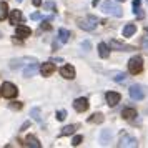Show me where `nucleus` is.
<instances>
[{"instance_id":"nucleus-17","label":"nucleus","mask_w":148,"mask_h":148,"mask_svg":"<svg viewBox=\"0 0 148 148\" xmlns=\"http://www.w3.org/2000/svg\"><path fill=\"white\" fill-rule=\"evenodd\" d=\"M30 34H32V30L28 27H25V25H18V27H17V37L25 38V37H28Z\"/></svg>"},{"instance_id":"nucleus-6","label":"nucleus","mask_w":148,"mask_h":148,"mask_svg":"<svg viewBox=\"0 0 148 148\" xmlns=\"http://www.w3.org/2000/svg\"><path fill=\"white\" fill-rule=\"evenodd\" d=\"M118 147H132V148H136L138 147V141H136V138H133V136H130V135H121L120 141H118Z\"/></svg>"},{"instance_id":"nucleus-11","label":"nucleus","mask_w":148,"mask_h":148,"mask_svg":"<svg viewBox=\"0 0 148 148\" xmlns=\"http://www.w3.org/2000/svg\"><path fill=\"white\" fill-rule=\"evenodd\" d=\"M22 20H23V14L20 10H12L10 12V23L12 25H18V23H22Z\"/></svg>"},{"instance_id":"nucleus-8","label":"nucleus","mask_w":148,"mask_h":148,"mask_svg":"<svg viewBox=\"0 0 148 148\" xmlns=\"http://www.w3.org/2000/svg\"><path fill=\"white\" fill-rule=\"evenodd\" d=\"M60 75L63 77V78H67V80L75 78V68H73V65H63V67L60 68Z\"/></svg>"},{"instance_id":"nucleus-12","label":"nucleus","mask_w":148,"mask_h":148,"mask_svg":"<svg viewBox=\"0 0 148 148\" xmlns=\"http://www.w3.org/2000/svg\"><path fill=\"white\" fill-rule=\"evenodd\" d=\"M53 72H55V65L52 63V62H48V63H42L40 73L43 75V77H50Z\"/></svg>"},{"instance_id":"nucleus-10","label":"nucleus","mask_w":148,"mask_h":148,"mask_svg":"<svg viewBox=\"0 0 148 148\" xmlns=\"http://www.w3.org/2000/svg\"><path fill=\"white\" fill-rule=\"evenodd\" d=\"M73 108L77 110V112H87L88 108V100L87 98H77V100L73 101Z\"/></svg>"},{"instance_id":"nucleus-3","label":"nucleus","mask_w":148,"mask_h":148,"mask_svg":"<svg viewBox=\"0 0 148 148\" xmlns=\"http://www.w3.org/2000/svg\"><path fill=\"white\" fill-rule=\"evenodd\" d=\"M77 25H78L82 30L92 32V30H95V28H97V25H98V20H97L95 17H92V15H88L87 18H80V20L77 22Z\"/></svg>"},{"instance_id":"nucleus-36","label":"nucleus","mask_w":148,"mask_h":148,"mask_svg":"<svg viewBox=\"0 0 148 148\" xmlns=\"http://www.w3.org/2000/svg\"><path fill=\"white\" fill-rule=\"evenodd\" d=\"M98 2H100V0H93V2H92V5H93V7H97V5H98Z\"/></svg>"},{"instance_id":"nucleus-38","label":"nucleus","mask_w":148,"mask_h":148,"mask_svg":"<svg viewBox=\"0 0 148 148\" xmlns=\"http://www.w3.org/2000/svg\"><path fill=\"white\" fill-rule=\"evenodd\" d=\"M17 2H23V0H17Z\"/></svg>"},{"instance_id":"nucleus-13","label":"nucleus","mask_w":148,"mask_h":148,"mask_svg":"<svg viewBox=\"0 0 148 148\" xmlns=\"http://www.w3.org/2000/svg\"><path fill=\"white\" fill-rule=\"evenodd\" d=\"M107 103L110 107H115L118 101H120V93H116V92H107Z\"/></svg>"},{"instance_id":"nucleus-2","label":"nucleus","mask_w":148,"mask_h":148,"mask_svg":"<svg viewBox=\"0 0 148 148\" xmlns=\"http://www.w3.org/2000/svg\"><path fill=\"white\" fill-rule=\"evenodd\" d=\"M37 62V58H34V57H22V58H12V60L8 62V67L12 68V70H17V68H25L27 65H30V63H35Z\"/></svg>"},{"instance_id":"nucleus-27","label":"nucleus","mask_w":148,"mask_h":148,"mask_svg":"<svg viewBox=\"0 0 148 148\" xmlns=\"http://www.w3.org/2000/svg\"><path fill=\"white\" fill-rule=\"evenodd\" d=\"M42 28H43V30H50V28H52V23H50V18H45V20L42 22Z\"/></svg>"},{"instance_id":"nucleus-41","label":"nucleus","mask_w":148,"mask_h":148,"mask_svg":"<svg viewBox=\"0 0 148 148\" xmlns=\"http://www.w3.org/2000/svg\"><path fill=\"white\" fill-rule=\"evenodd\" d=\"M147 3H148V0H147Z\"/></svg>"},{"instance_id":"nucleus-5","label":"nucleus","mask_w":148,"mask_h":148,"mask_svg":"<svg viewBox=\"0 0 148 148\" xmlns=\"http://www.w3.org/2000/svg\"><path fill=\"white\" fill-rule=\"evenodd\" d=\"M2 95L5 97V98H15L17 95H18V90L15 87L14 83H10V82H5L3 85H2Z\"/></svg>"},{"instance_id":"nucleus-24","label":"nucleus","mask_w":148,"mask_h":148,"mask_svg":"<svg viewBox=\"0 0 148 148\" xmlns=\"http://www.w3.org/2000/svg\"><path fill=\"white\" fill-rule=\"evenodd\" d=\"M101 143H103V145H107L108 141H110V138H112V133H110V132H108V130H105V132H103V133H101Z\"/></svg>"},{"instance_id":"nucleus-23","label":"nucleus","mask_w":148,"mask_h":148,"mask_svg":"<svg viewBox=\"0 0 148 148\" xmlns=\"http://www.w3.org/2000/svg\"><path fill=\"white\" fill-rule=\"evenodd\" d=\"M101 121H103L101 113H93L92 116H88V123H101Z\"/></svg>"},{"instance_id":"nucleus-1","label":"nucleus","mask_w":148,"mask_h":148,"mask_svg":"<svg viewBox=\"0 0 148 148\" xmlns=\"http://www.w3.org/2000/svg\"><path fill=\"white\" fill-rule=\"evenodd\" d=\"M101 10L108 15H113V17H121V15H123V10H121L115 2H112V0H105V2L101 3Z\"/></svg>"},{"instance_id":"nucleus-22","label":"nucleus","mask_w":148,"mask_h":148,"mask_svg":"<svg viewBox=\"0 0 148 148\" xmlns=\"http://www.w3.org/2000/svg\"><path fill=\"white\" fill-rule=\"evenodd\" d=\"M75 130H77V127H75V125H67V127L62 128V135H63V136L73 135V133H75Z\"/></svg>"},{"instance_id":"nucleus-14","label":"nucleus","mask_w":148,"mask_h":148,"mask_svg":"<svg viewBox=\"0 0 148 148\" xmlns=\"http://www.w3.org/2000/svg\"><path fill=\"white\" fill-rule=\"evenodd\" d=\"M25 145L30 148H40V141H38V138L37 136H34V135H27V138H25Z\"/></svg>"},{"instance_id":"nucleus-39","label":"nucleus","mask_w":148,"mask_h":148,"mask_svg":"<svg viewBox=\"0 0 148 148\" xmlns=\"http://www.w3.org/2000/svg\"><path fill=\"white\" fill-rule=\"evenodd\" d=\"M145 30H147V32H148V27H147V28H145Z\"/></svg>"},{"instance_id":"nucleus-16","label":"nucleus","mask_w":148,"mask_h":148,"mask_svg":"<svg viewBox=\"0 0 148 148\" xmlns=\"http://www.w3.org/2000/svg\"><path fill=\"white\" fill-rule=\"evenodd\" d=\"M121 116H123L125 120H133L135 116H136V110H135V108H123Z\"/></svg>"},{"instance_id":"nucleus-15","label":"nucleus","mask_w":148,"mask_h":148,"mask_svg":"<svg viewBox=\"0 0 148 148\" xmlns=\"http://www.w3.org/2000/svg\"><path fill=\"white\" fill-rule=\"evenodd\" d=\"M98 55H100L101 58H108L110 57V48H108L107 43H98Z\"/></svg>"},{"instance_id":"nucleus-18","label":"nucleus","mask_w":148,"mask_h":148,"mask_svg":"<svg viewBox=\"0 0 148 148\" xmlns=\"http://www.w3.org/2000/svg\"><path fill=\"white\" fill-rule=\"evenodd\" d=\"M37 63H38V62H35V63H30L28 67L23 68V77H32V75L37 72Z\"/></svg>"},{"instance_id":"nucleus-37","label":"nucleus","mask_w":148,"mask_h":148,"mask_svg":"<svg viewBox=\"0 0 148 148\" xmlns=\"http://www.w3.org/2000/svg\"><path fill=\"white\" fill-rule=\"evenodd\" d=\"M118 2H125V0H118Z\"/></svg>"},{"instance_id":"nucleus-21","label":"nucleus","mask_w":148,"mask_h":148,"mask_svg":"<svg viewBox=\"0 0 148 148\" xmlns=\"http://www.w3.org/2000/svg\"><path fill=\"white\" fill-rule=\"evenodd\" d=\"M8 17V5L5 2H0V20H5Z\"/></svg>"},{"instance_id":"nucleus-4","label":"nucleus","mask_w":148,"mask_h":148,"mask_svg":"<svg viewBox=\"0 0 148 148\" xmlns=\"http://www.w3.org/2000/svg\"><path fill=\"white\" fill-rule=\"evenodd\" d=\"M128 70H130V73H140L141 70H143V58L141 57H133V58H130L128 62Z\"/></svg>"},{"instance_id":"nucleus-19","label":"nucleus","mask_w":148,"mask_h":148,"mask_svg":"<svg viewBox=\"0 0 148 148\" xmlns=\"http://www.w3.org/2000/svg\"><path fill=\"white\" fill-rule=\"evenodd\" d=\"M68 38H70V32H68L67 28H60V30H58V40H60L62 43H67Z\"/></svg>"},{"instance_id":"nucleus-33","label":"nucleus","mask_w":148,"mask_h":148,"mask_svg":"<svg viewBox=\"0 0 148 148\" xmlns=\"http://www.w3.org/2000/svg\"><path fill=\"white\" fill-rule=\"evenodd\" d=\"M42 15L38 14V12H35V14H32V20H40Z\"/></svg>"},{"instance_id":"nucleus-26","label":"nucleus","mask_w":148,"mask_h":148,"mask_svg":"<svg viewBox=\"0 0 148 148\" xmlns=\"http://www.w3.org/2000/svg\"><path fill=\"white\" fill-rule=\"evenodd\" d=\"M65 118H67V112H65V110H58V112H57V120H65Z\"/></svg>"},{"instance_id":"nucleus-40","label":"nucleus","mask_w":148,"mask_h":148,"mask_svg":"<svg viewBox=\"0 0 148 148\" xmlns=\"http://www.w3.org/2000/svg\"><path fill=\"white\" fill-rule=\"evenodd\" d=\"M0 37H2V34H0Z\"/></svg>"},{"instance_id":"nucleus-35","label":"nucleus","mask_w":148,"mask_h":148,"mask_svg":"<svg viewBox=\"0 0 148 148\" xmlns=\"http://www.w3.org/2000/svg\"><path fill=\"white\" fill-rule=\"evenodd\" d=\"M32 3H34L35 7H40V5H42V0H32Z\"/></svg>"},{"instance_id":"nucleus-29","label":"nucleus","mask_w":148,"mask_h":148,"mask_svg":"<svg viewBox=\"0 0 148 148\" xmlns=\"http://www.w3.org/2000/svg\"><path fill=\"white\" fill-rule=\"evenodd\" d=\"M8 107L12 108V110H20V108L23 107V105H22L20 101H14V103H10V105H8Z\"/></svg>"},{"instance_id":"nucleus-28","label":"nucleus","mask_w":148,"mask_h":148,"mask_svg":"<svg viewBox=\"0 0 148 148\" xmlns=\"http://www.w3.org/2000/svg\"><path fill=\"white\" fill-rule=\"evenodd\" d=\"M125 78H127V75H125V73H115L113 75V80L115 82H123Z\"/></svg>"},{"instance_id":"nucleus-25","label":"nucleus","mask_w":148,"mask_h":148,"mask_svg":"<svg viewBox=\"0 0 148 148\" xmlns=\"http://www.w3.org/2000/svg\"><path fill=\"white\" fill-rule=\"evenodd\" d=\"M43 7L47 8V10H50V12H55V10H57V5H55V2H52V0L45 2V3H43Z\"/></svg>"},{"instance_id":"nucleus-20","label":"nucleus","mask_w":148,"mask_h":148,"mask_svg":"<svg viewBox=\"0 0 148 148\" xmlns=\"http://www.w3.org/2000/svg\"><path fill=\"white\" fill-rule=\"evenodd\" d=\"M135 32H136V25L128 23V25H125V28H123V37H132Z\"/></svg>"},{"instance_id":"nucleus-32","label":"nucleus","mask_w":148,"mask_h":148,"mask_svg":"<svg viewBox=\"0 0 148 148\" xmlns=\"http://www.w3.org/2000/svg\"><path fill=\"white\" fill-rule=\"evenodd\" d=\"M38 115H40V110H38V108H34V110H32V116L37 118V120H40V116H38Z\"/></svg>"},{"instance_id":"nucleus-34","label":"nucleus","mask_w":148,"mask_h":148,"mask_svg":"<svg viewBox=\"0 0 148 148\" xmlns=\"http://www.w3.org/2000/svg\"><path fill=\"white\" fill-rule=\"evenodd\" d=\"M140 3H141L140 0H133V8H135V10H136V8H140Z\"/></svg>"},{"instance_id":"nucleus-9","label":"nucleus","mask_w":148,"mask_h":148,"mask_svg":"<svg viewBox=\"0 0 148 148\" xmlns=\"http://www.w3.org/2000/svg\"><path fill=\"white\" fill-rule=\"evenodd\" d=\"M110 48H113V50H120V52H132L133 47L132 45H125V43H121L118 40H112L110 42Z\"/></svg>"},{"instance_id":"nucleus-7","label":"nucleus","mask_w":148,"mask_h":148,"mask_svg":"<svg viewBox=\"0 0 148 148\" xmlns=\"http://www.w3.org/2000/svg\"><path fill=\"white\" fill-rule=\"evenodd\" d=\"M128 93H130V97L133 100H143V97H145V92H143V88L140 85H132L130 90H128Z\"/></svg>"},{"instance_id":"nucleus-30","label":"nucleus","mask_w":148,"mask_h":148,"mask_svg":"<svg viewBox=\"0 0 148 148\" xmlns=\"http://www.w3.org/2000/svg\"><path fill=\"white\" fill-rule=\"evenodd\" d=\"M82 140H83V138H82L80 135H77V136L73 138V141H72V145H73V147H78V145L82 143Z\"/></svg>"},{"instance_id":"nucleus-31","label":"nucleus","mask_w":148,"mask_h":148,"mask_svg":"<svg viewBox=\"0 0 148 148\" xmlns=\"http://www.w3.org/2000/svg\"><path fill=\"white\" fill-rule=\"evenodd\" d=\"M141 47H143V50L148 53V37H145V38L141 40Z\"/></svg>"}]
</instances>
